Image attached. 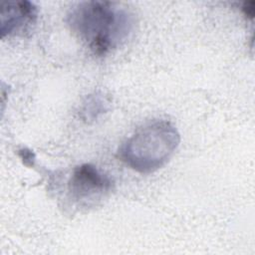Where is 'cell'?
I'll use <instances>...</instances> for the list:
<instances>
[{
    "mask_svg": "<svg viewBox=\"0 0 255 255\" xmlns=\"http://www.w3.org/2000/svg\"><path fill=\"white\" fill-rule=\"evenodd\" d=\"M67 23L91 53L102 57L128 39L133 27V16L115 2L83 1L70 9Z\"/></svg>",
    "mask_w": 255,
    "mask_h": 255,
    "instance_id": "obj_1",
    "label": "cell"
},
{
    "mask_svg": "<svg viewBox=\"0 0 255 255\" xmlns=\"http://www.w3.org/2000/svg\"><path fill=\"white\" fill-rule=\"evenodd\" d=\"M179 142L180 134L171 123L154 121L127 138L118 149V157L132 170L147 174L161 168Z\"/></svg>",
    "mask_w": 255,
    "mask_h": 255,
    "instance_id": "obj_2",
    "label": "cell"
},
{
    "mask_svg": "<svg viewBox=\"0 0 255 255\" xmlns=\"http://www.w3.org/2000/svg\"><path fill=\"white\" fill-rule=\"evenodd\" d=\"M67 183L69 200L80 208L97 205L114 187L112 177L92 163L74 167Z\"/></svg>",
    "mask_w": 255,
    "mask_h": 255,
    "instance_id": "obj_3",
    "label": "cell"
},
{
    "mask_svg": "<svg viewBox=\"0 0 255 255\" xmlns=\"http://www.w3.org/2000/svg\"><path fill=\"white\" fill-rule=\"evenodd\" d=\"M38 20V8L30 1H9L1 5L0 34L5 37H25Z\"/></svg>",
    "mask_w": 255,
    "mask_h": 255,
    "instance_id": "obj_4",
    "label": "cell"
},
{
    "mask_svg": "<svg viewBox=\"0 0 255 255\" xmlns=\"http://www.w3.org/2000/svg\"><path fill=\"white\" fill-rule=\"evenodd\" d=\"M110 100L101 92L94 93L86 98L80 109V117L86 123L98 120L110 109Z\"/></svg>",
    "mask_w": 255,
    "mask_h": 255,
    "instance_id": "obj_5",
    "label": "cell"
},
{
    "mask_svg": "<svg viewBox=\"0 0 255 255\" xmlns=\"http://www.w3.org/2000/svg\"><path fill=\"white\" fill-rule=\"evenodd\" d=\"M254 1H246L243 3L241 10L243 12V14L245 15L246 18L253 20L254 18V13H255V8H254Z\"/></svg>",
    "mask_w": 255,
    "mask_h": 255,
    "instance_id": "obj_6",
    "label": "cell"
},
{
    "mask_svg": "<svg viewBox=\"0 0 255 255\" xmlns=\"http://www.w3.org/2000/svg\"><path fill=\"white\" fill-rule=\"evenodd\" d=\"M19 154L26 165H31L33 163V161L35 160V154L28 148L21 149Z\"/></svg>",
    "mask_w": 255,
    "mask_h": 255,
    "instance_id": "obj_7",
    "label": "cell"
}]
</instances>
